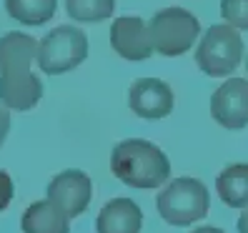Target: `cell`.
<instances>
[{
  "label": "cell",
  "instance_id": "obj_9",
  "mask_svg": "<svg viewBox=\"0 0 248 233\" xmlns=\"http://www.w3.org/2000/svg\"><path fill=\"white\" fill-rule=\"evenodd\" d=\"M110 46L125 61H148L153 53V43L148 35V25L136 16L115 18L110 28Z\"/></svg>",
  "mask_w": 248,
  "mask_h": 233
},
{
  "label": "cell",
  "instance_id": "obj_21",
  "mask_svg": "<svg viewBox=\"0 0 248 233\" xmlns=\"http://www.w3.org/2000/svg\"><path fill=\"white\" fill-rule=\"evenodd\" d=\"M193 233H223V231L216 228V226H203V228H196Z\"/></svg>",
  "mask_w": 248,
  "mask_h": 233
},
{
  "label": "cell",
  "instance_id": "obj_5",
  "mask_svg": "<svg viewBox=\"0 0 248 233\" xmlns=\"http://www.w3.org/2000/svg\"><path fill=\"white\" fill-rule=\"evenodd\" d=\"M243 58V38L233 25H211L196 50L198 68L211 78L231 76Z\"/></svg>",
  "mask_w": 248,
  "mask_h": 233
},
{
  "label": "cell",
  "instance_id": "obj_12",
  "mask_svg": "<svg viewBox=\"0 0 248 233\" xmlns=\"http://www.w3.org/2000/svg\"><path fill=\"white\" fill-rule=\"evenodd\" d=\"M23 233H70V218L53 201H38L28 206L20 221Z\"/></svg>",
  "mask_w": 248,
  "mask_h": 233
},
{
  "label": "cell",
  "instance_id": "obj_10",
  "mask_svg": "<svg viewBox=\"0 0 248 233\" xmlns=\"http://www.w3.org/2000/svg\"><path fill=\"white\" fill-rule=\"evenodd\" d=\"M43 98V83L31 68L0 73V103L8 110H31Z\"/></svg>",
  "mask_w": 248,
  "mask_h": 233
},
{
  "label": "cell",
  "instance_id": "obj_1",
  "mask_svg": "<svg viewBox=\"0 0 248 233\" xmlns=\"http://www.w3.org/2000/svg\"><path fill=\"white\" fill-rule=\"evenodd\" d=\"M110 171L125 186L151 191V188H160L170 178V161L151 140L128 138L113 148Z\"/></svg>",
  "mask_w": 248,
  "mask_h": 233
},
{
  "label": "cell",
  "instance_id": "obj_18",
  "mask_svg": "<svg viewBox=\"0 0 248 233\" xmlns=\"http://www.w3.org/2000/svg\"><path fill=\"white\" fill-rule=\"evenodd\" d=\"M13 193H16V186H13V178L5 171H0V211H5L13 201Z\"/></svg>",
  "mask_w": 248,
  "mask_h": 233
},
{
  "label": "cell",
  "instance_id": "obj_6",
  "mask_svg": "<svg viewBox=\"0 0 248 233\" xmlns=\"http://www.w3.org/2000/svg\"><path fill=\"white\" fill-rule=\"evenodd\" d=\"M211 115L218 125L241 130L248 125V80L231 78L211 98Z\"/></svg>",
  "mask_w": 248,
  "mask_h": 233
},
{
  "label": "cell",
  "instance_id": "obj_7",
  "mask_svg": "<svg viewBox=\"0 0 248 233\" xmlns=\"http://www.w3.org/2000/svg\"><path fill=\"white\" fill-rule=\"evenodd\" d=\"M93 183L83 171H63L48 183V201L63 208L68 218H78L91 206Z\"/></svg>",
  "mask_w": 248,
  "mask_h": 233
},
{
  "label": "cell",
  "instance_id": "obj_15",
  "mask_svg": "<svg viewBox=\"0 0 248 233\" xmlns=\"http://www.w3.org/2000/svg\"><path fill=\"white\" fill-rule=\"evenodd\" d=\"M58 0H5V10L20 25H43L55 16Z\"/></svg>",
  "mask_w": 248,
  "mask_h": 233
},
{
  "label": "cell",
  "instance_id": "obj_17",
  "mask_svg": "<svg viewBox=\"0 0 248 233\" xmlns=\"http://www.w3.org/2000/svg\"><path fill=\"white\" fill-rule=\"evenodd\" d=\"M221 16L236 31H248V0H221Z\"/></svg>",
  "mask_w": 248,
  "mask_h": 233
},
{
  "label": "cell",
  "instance_id": "obj_14",
  "mask_svg": "<svg viewBox=\"0 0 248 233\" xmlns=\"http://www.w3.org/2000/svg\"><path fill=\"white\" fill-rule=\"evenodd\" d=\"M216 191L231 208L248 206V163H231L216 178Z\"/></svg>",
  "mask_w": 248,
  "mask_h": 233
},
{
  "label": "cell",
  "instance_id": "obj_3",
  "mask_svg": "<svg viewBox=\"0 0 248 233\" xmlns=\"http://www.w3.org/2000/svg\"><path fill=\"white\" fill-rule=\"evenodd\" d=\"M201 33V23L193 13L183 8H166L155 13L148 23V35L153 43V50L166 58L183 55L193 48V43Z\"/></svg>",
  "mask_w": 248,
  "mask_h": 233
},
{
  "label": "cell",
  "instance_id": "obj_19",
  "mask_svg": "<svg viewBox=\"0 0 248 233\" xmlns=\"http://www.w3.org/2000/svg\"><path fill=\"white\" fill-rule=\"evenodd\" d=\"M8 130H10V110L0 103V145H3L5 136H8Z\"/></svg>",
  "mask_w": 248,
  "mask_h": 233
},
{
  "label": "cell",
  "instance_id": "obj_2",
  "mask_svg": "<svg viewBox=\"0 0 248 233\" xmlns=\"http://www.w3.org/2000/svg\"><path fill=\"white\" fill-rule=\"evenodd\" d=\"M211 206L208 188L198 178H173L155 198V208L170 226H191L206 218Z\"/></svg>",
  "mask_w": 248,
  "mask_h": 233
},
{
  "label": "cell",
  "instance_id": "obj_8",
  "mask_svg": "<svg viewBox=\"0 0 248 233\" xmlns=\"http://www.w3.org/2000/svg\"><path fill=\"white\" fill-rule=\"evenodd\" d=\"M173 91L166 80L158 78H138L130 85L128 106L138 118L145 121H160L173 110Z\"/></svg>",
  "mask_w": 248,
  "mask_h": 233
},
{
  "label": "cell",
  "instance_id": "obj_11",
  "mask_svg": "<svg viewBox=\"0 0 248 233\" xmlns=\"http://www.w3.org/2000/svg\"><path fill=\"white\" fill-rule=\"evenodd\" d=\"M143 211L130 198H113L95 218V233H140Z\"/></svg>",
  "mask_w": 248,
  "mask_h": 233
},
{
  "label": "cell",
  "instance_id": "obj_22",
  "mask_svg": "<svg viewBox=\"0 0 248 233\" xmlns=\"http://www.w3.org/2000/svg\"><path fill=\"white\" fill-rule=\"evenodd\" d=\"M246 70H248V61H246Z\"/></svg>",
  "mask_w": 248,
  "mask_h": 233
},
{
  "label": "cell",
  "instance_id": "obj_16",
  "mask_svg": "<svg viewBox=\"0 0 248 233\" xmlns=\"http://www.w3.org/2000/svg\"><path fill=\"white\" fill-rule=\"evenodd\" d=\"M65 8L78 23H100L113 16L115 0H65Z\"/></svg>",
  "mask_w": 248,
  "mask_h": 233
},
{
  "label": "cell",
  "instance_id": "obj_20",
  "mask_svg": "<svg viewBox=\"0 0 248 233\" xmlns=\"http://www.w3.org/2000/svg\"><path fill=\"white\" fill-rule=\"evenodd\" d=\"M238 233H248V208L241 213V218H238Z\"/></svg>",
  "mask_w": 248,
  "mask_h": 233
},
{
  "label": "cell",
  "instance_id": "obj_4",
  "mask_svg": "<svg viewBox=\"0 0 248 233\" xmlns=\"http://www.w3.org/2000/svg\"><path fill=\"white\" fill-rule=\"evenodd\" d=\"M88 58V38L80 28L61 25L50 31L38 43L35 61L43 73L48 76H63V73L78 68Z\"/></svg>",
  "mask_w": 248,
  "mask_h": 233
},
{
  "label": "cell",
  "instance_id": "obj_13",
  "mask_svg": "<svg viewBox=\"0 0 248 233\" xmlns=\"http://www.w3.org/2000/svg\"><path fill=\"white\" fill-rule=\"evenodd\" d=\"M38 55V40L28 33L13 31L0 38V73L31 68Z\"/></svg>",
  "mask_w": 248,
  "mask_h": 233
}]
</instances>
